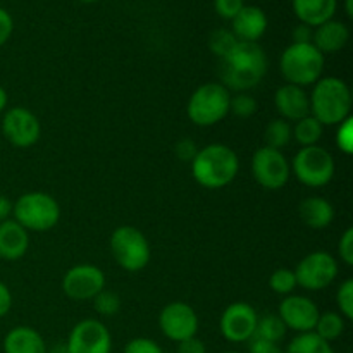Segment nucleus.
Segmentation results:
<instances>
[{"mask_svg":"<svg viewBox=\"0 0 353 353\" xmlns=\"http://www.w3.org/2000/svg\"><path fill=\"white\" fill-rule=\"evenodd\" d=\"M268 71V55L259 43L238 41L233 50L221 59V85L233 92H247L262 81Z\"/></svg>","mask_w":353,"mask_h":353,"instance_id":"obj_1","label":"nucleus"},{"mask_svg":"<svg viewBox=\"0 0 353 353\" xmlns=\"http://www.w3.org/2000/svg\"><path fill=\"white\" fill-rule=\"evenodd\" d=\"M240 161L234 150L223 143H210L200 148L192 161V174L200 186L209 190L224 188L238 174Z\"/></svg>","mask_w":353,"mask_h":353,"instance_id":"obj_2","label":"nucleus"},{"mask_svg":"<svg viewBox=\"0 0 353 353\" xmlns=\"http://www.w3.org/2000/svg\"><path fill=\"white\" fill-rule=\"evenodd\" d=\"M310 99V114L323 126H336L350 117L352 92L350 86L336 76H326L314 83Z\"/></svg>","mask_w":353,"mask_h":353,"instance_id":"obj_3","label":"nucleus"},{"mask_svg":"<svg viewBox=\"0 0 353 353\" xmlns=\"http://www.w3.org/2000/svg\"><path fill=\"white\" fill-rule=\"evenodd\" d=\"M279 71L290 85L300 88L314 85L323 78L324 55L314 43H292L281 54Z\"/></svg>","mask_w":353,"mask_h":353,"instance_id":"obj_4","label":"nucleus"},{"mask_svg":"<svg viewBox=\"0 0 353 353\" xmlns=\"http://www.w3.org/2000/svg\"><path fill=\"white\" fill-rule=\"evenodd\" d=\"M12 214L16 223L26 231H43L52 230L61 219V207L57 200L43 192H28L12 203Z\"/></svg>","mask_w":353,"mask_h":353,"instance_id":"obj_5","label":"nucleus"},{"mask_svg":"<svg viewBox=\"0 0 353 353\" xmlns=\"http://www.w3.org/2000/svg\"><path fill=\"white\" fill-rule=\"evenodd\" d=\"M230 90L221 83H205L192 93L188 100V117L202 128L221 123L230 114Z\"/></svg>","mask_w":353,"mask_h":353,"instance_id":"obj_6","label":"nucleus"},{"mask_svg":"<svg viewBox=\"0 0 353 353\" xmlns=\"http://www.w3.org/2000/svg\"><path fill=\"white\" fill-rule=\"evenodd\" d=\"M110 252L117 265L138 272L150 262V245L145 234L133 226H119L110 236Z\"/></svg>","mask_w":353,"mask_h":353,"instance_id":"obj_7","label":"nucleus"},{"mask_svg":"<svg viewBox=\"0 0 353 353\" xmlns=\"http://www.w3.org/2000/svg\"><path fill=\"white\" fill-rule=\"evenodd\" d=\"M292 172L302 185L321 188L331 183L334 176V159L326 148L302 147L290 164Z\"/></svg>","mask_w":353,"mask_h":353,"instance_id":"obj_8","label":"nucleus"},{"mask_svg":"<svg viewBox=\"0 0 353 353\" xmlns=\"http://www.w3.org/2000/svg\"><path fill=\"white\" fill-rule=\"evenodd\" d=\"M252 176L265 190H279L290 181L292 168L281 150L261 147L252 155Z\"/></svg>","mask_w":353,"mask_h":353,"instance_id":"obj_9","label":"nucleus"},{"mask_svg":"<svg viewBox=\"0 0 353 353\" xmlns=\"http://www.w3.org/2000/svg\"><path fill=\"white\" fill-rule=\"evenodd\" d=\"M293 272L296 285L307 292H321L336 279L338 262L327 252H312L299 262Z\"/></svg>","mask_w":353,"mask_h":353,"instance_id":"obj_10","label":"nucleus"},{"mask_svg":"<svg viewBox=\"0 0 353 353\" xmlns=\"http://www.w3.org/2000/svg\"><path fill=\"white\" fill-rule=\"evenodd\" d=\"M103 288H105V274L97 265H74L62 278V290L69 299L76 302L93 300Z\"/></svg>","mask_w":353,"mask_h":353,"instance_id":"obj_11","label":"nucleus"},{"mask_svg":"<svg viewBox=\"0 0 353 353\" xmlns=\"http://www.w3.org/2000/svg\"><path fill=\"white\" fill-rule=\"evenodd\" d=\"M2 134L14 147L28 148L40 140V121L24 107H12L3 114Z\"/></svg>","mask_w":353,"mask_h":353,"instance_id":"obj_12","label":"nucleus"},{"mask_svg":"<svg viewBox=\"0 0 353 353\" xmlns=\"http://www.w3.org/2000/svg\"><path fill=\"white\" fill-rule=\"evenodd\" d=\"M159 326L165 338L171 341H185L196 336L199 331V316L185 302H172L162 309L159 316Z\"/></svg>","mask_w":353,"mask_h":353,"instance_id":"obj_13","label":"nucleus"},{"mask_svg":"<svg viewBox=\"0 0 353 353\" xmlns=\"http://www.w3.org/2000/svg\"><path fill=\"white\" fill-rule=\"evenodd\" d=\"M112 338L105 324L97 319H85L72 327L65 353H110Z\"/></svg>","mask_w":353,"mask_h":353,"instance_id":"obj_14","label":"nucleus"},{"mask_svg":"<svg viewBox=\"0 0 353 353\" xmlns=\"http://www.w3.org/2000/svg\"><path fill=\"white\" fill-rule=\"evenodd\" d=\"M257 321V312L250 303L234 302L221 316V334L231 343H243L254 338Z\"/></svg>","mask_w":353,"mask_h":353,"instance_id":"obj_15","label":"nucleus"},{"mask_svg":"<svg viewBox=\"0 0 353 353\" xmlns=\"http://www.w3.org/2000/svg\"><path fill=\"white\" fill-rule=\"evenodd\" d=\"M319 309L310 299L302 295H290L279 303L278 316L285 323L286 330H293L299 334L312 333L319 319Z\"/></svg>","mask_w":353,"mask_h":353,"instance_id":"obj_16","label":"nucleus"},{"mask_svg":"<svg viewBox=\"0 0 353 353\" xmlns=\"http://www.w3.org/2000/svg\"><path fill=\"white\" fill-rule=\"evenodd\" d=\"M274 103L281 119L288 121V123L290 121L296 123L310 114V99L307 92L296 85H290V83L279 86L274 95Z\"/></svg>","mask_w":353,"mask_h":353,"instance_id":"obj_17","label":"nucleus"},{"mask_svg":"<svg viewBox=\"0 0 353 353\" xmlns=\"http://www.w3.org/2000/svg\"><path fill=\"white\" fill-rule=\"evenodd\" d=\"M268 16L257 6H243V9L231 21V31L238 41L257 43L268 31Z\"/></svg>","mask_w":353,"mask_h":353,"instance_id":"obj_18","label":"nucleus"},{"mask_svg":"<svg viewBox=\"0 0 353 353\" xmlns=\"http://www.w3.org/2000/svg\"><path fill=\"white\" fill-rule=\"evenodd\" d=\"M30 247L28 231L14 219H7L0 224V259L19 261Z\"/></svg>","mask_w":353,"mask_h":353,"instance_id":"obj_19","label":"nucleus"},{"mask_svg":"<svg viewBox=\"0 0 353 353\" xmlns=\"http://www.w3.org/2000/svg\"><path fill=\"white\" fill-rule=\"evenodd\" d=\"M348 40H350V30L343 21L330 19L314 28L312 43L323 55L340 52L348 43Z\"/></svg>","mask_w":353,"mask_h":353,"instance_id":"obj_20","label":"nucleus"},{"mask_svg":"<svg viewBox=\"0 0 353 353\" xmlns=\"http://www.w3.org/2000/svg\"><path fill=\"white\" fill-rule=\"evenodd\" d=\"M292 7L300 23L317 28L334 19L338 0H292Z\"/></svg>","mask_w":353,"mask_h":353,"instance_id":"obj_21","label":"nucleus"},{"mask_svg":"<svg viewBox=\"0 0 353 353\" xmlns=\"http://www.w3.org/2000/svg\"><path fill=\"white\" fill-rule=\"evenodd\" d=\"M3 353H47V345L37 330L17 326L3 338Z\"/></svg>","mask_w":353,"mask_h":353,"instance_id":"obj_22","label":"nucleus"},{"mask_svg":"<svg viewBox=\"0 0 353 353\" xmlns=\"http://www.w3.org/2000/svg\"><path fill=\"white\" fill-rule=\"evenodd\" d=\"M299 216L312 230H324L334 219V209L323 196H309L299 205Z\"/></svg>","mask_w":353,"mask_h":353,"instance_id":"obj_23","label":"nucleus"},{"mask_svg":"<svg viewBox=\"0 0 353 353\" xmlns=\"http://www.w3.org/2000/svg\"><path fill=\"white\" fill-rule=\"evenodd\" d=\"M293 138L299 141L302 147H312V145H317V141L323 138L324 126L312 116H305L303 119L296 121L295 128H292Z\"/></svg>","mask_w":353,"mask_h":353,"instance_id":"obj_24","label":"nucleus"},{"mask_svg":"<svg viewBox=\"0 0 353 353\" xmlns=\"http://www.w3.org/2000/svg\"><path fill=\"white\" fill-rule=\"evenodd\" d=\"M286 336V326L281 321V317L276 314H268V316L261 317L257 321V327H255L254 338L264 341H271V343H279L283 338Z\"/></svg>","mask_w":353,"mask_h":353,"instance_id":"obj_25","label":"nucleus"},{"mask_svg":"<svg viewBox=\"0 0 353 353\" xmlns=\"http://www.w3.org/2000/svg\"><path fill=\"white\" fill-rule=\"evenodd\" d=\"M286 353H334L331 343L324 341L316 333H302L290 341Z\"/></svg>","mask_w":353,"mask_h":353,"instance_id":"obj_26","label":"nucleus"},{"mask_svg":"<svg viewBox=\"0 0 353 353\" xmlns=\"http://www.w3.org/2000/svg\"><path fill=\"white\" fill-rule=\"evenodd\" d=\"M293 133H292V126H290L288 121L285 119H272L271 123L265 126L264 131V141L265 147H271L274 150H281L285 148L286 145L292 141Z\"/></svg>","mask_w":353,"mask_h":353,"instance_id":"obj_27","label":"nucleus"},{"mask_svg":"<svg viewBox=\"0 0 353 353\" xmlns=\"http://www.w3.org/2000/svg\"><path fill=\"white\" fill-rule=\"evenodd\" d=\"M345 331V319L338 312H324L319 314L316 330L314 333L323 338L324 341H334L343 334Z\"/></svg>","mask_w":353,"mask_h":353,"instance_id":"obj_28","label":"nucleus"},{"mask_svg":"<svg viewBox=\"0 0 353 353\" xmlns=\"http://www.w3.org/2000/svg\"><path fill=\"white\" fill-rule=\"evenodd\" d=\"M236 43H238V40H236V37L233 34V31L224 30V28L212 31V34H210V38H209L210 52H212L214 55H217L219 59H223L224 55L230 54Z\"/></svg>","mask_w":353,"mask_h":353,"instance_id":"obj_29","label":"nucleus"},{"mask_svg":"<svg viewBox=\"0 0 353 353\" xmlns=\"http://www.w3.org/2000/svg\"><path fill=\"white\" fill-rule=\"evenodd\" d=\"M269 286L278 295H290L299 285H296L295 272L292 269L281 268L272 272L271 278H269Z\"/></svg>","mask_w":353,"mask_h":353,"instance_id":"obj_30","label":"nucleus"},{"mask_svg":"<svg viewBox=\"0 0 353 353\" xmlns=\"http://www.w3.org/2000/svg\"><path fill=\"white\" fill-rule=\"evenodd\" d=\"M93 307H95V310L100 314V316L112 317L119 312L121 299L119 295H116L114 292L103 288L102 292L93 299Z\"/></svg>","mask_w":353,"mask_h":353,"instance_id":"obj_31","label":"nucleus"},{"mask_svg":"<svg viewBox=\"0 0 353 353\" xmlns=\"http://www.w3.org/2000/svg\"><path fill=\"white\" fill-rule=\"evenodd\" d=\"M257 100L252 95H248V93H238V95L231 97L230 100V112H233L236 117L247 119V117L254 116L257 112Z\"/></svg>","mask_w":353,"mask_h":353,"instance_id":"obj_32","label":"nucleus"},{"mask_svg":"<svg viewBox=\"0 0 353 353\" xmlns=\"http://www.w3.org/2000/svg\"><path fill=\"white\" fill-rule=\"evenodd\" d=\"M336 303L340 307L341 316H345L347 319H353V281L347 279L345 283H341L340 290L336 293Z\"/></svg>","mask_w":353,"mask_h":353,"instance_id":"obj_33","label":"nucleus"},{"mask_svg":"<svg viewBox=\"0 0 353 353\" xmlns=\"http://www.w3.org/2000/svg\"><path fill=\"white\" fill-rule=\"evenodd\" d=\"M338 133H336V145L343 154L352 155L353 154V119L352 116L345 119L343 123L338 124Z\"/></svg>","mask_w":353,"mask_h":353,"instance_id":"obj_34","label":"nucleus"},{"mask_svg":"<svg viewBox=\"0 0 353 353\" xmlns=\"http://www.w3.org/2000/svg\"><path fill=\"white\" fill-rule=\"evenodd\" d=\"M124 353H164V350L157 341L150 340V338H134V340L128 341Z\"/></svg>","mask_w":353,"mask_h":353,"instance_id":"obj_35","label":"nucleus"},{"mask_svg":"<svg viewBox=\"0 0 353 353\" xmlns=\"http://www.w3.org/2000/svg\"><path fill=\"white\" fill-rule=\"evenodd\" d=\"M243 6L245 0H214V9L217 16L228 21H233L234 16L243 9Z\"/></svg>","mask_w":353,"mask_h":353,"instance_id":"obj_36","label":"nucleus"},{"mask_svg":"<svg viewBox=\"0 0 353 353\" xmlns=\"http://www.w3.org/2000/svg\"><path fill=\"white\" fill-rule=\"evenodd\" d=\"M199 150L200 148L196 147L195 141L190 140V138H183V140H179L174 147L176 157L183 162H192L193 159H195V155L199 154Z\"/></svg>","mask_w":353,"mask_h":353,"instance_id":"obj_37","label":"nucleus"},{"mask_svg":"<svg viewBox=\"0 0 353 353\" xmlns=\"http://www.w3.org/2000/svg\"><path fill=\"white\" fill-rule=\"evenodd\" d=\"M338 254H340L341 261L347 265H353V228H348L340 238L338 243Z\"/></svg>","mask_w":353,"mask_h":353,"instance_id":"obj_38","label":"nucleus"},{"mask_svg":"<svg viewBox=\"0 0 353 353\" xmlns=\"http://www.w3.org/2000/svg\"><path fill=\"white\" fill-rule=\"evenodd\" d=\"M12 31H14L12 16L9 14V10L0 7V47L9 41V38L12 37Z\"/></svg>","mask_w":353,"mask_h":353,"instance_id":"obj_39","label":"nucleus"},{"mask_svg":"<svg viewBox=\"0 0 353 353\" xmlns=\"http://www.w3.org/2000/svg\"><path fill=\"white\" fill-rule=\"evenodd\" d=\"M178 353H207L205 345L202 340H199L196 336L188 338L185 341H179L178 343Z\"/></svg>","mask_w":353,"mask_h":353,"instance_id":"obj_40","label":"nucleus"},{"mask_svg":"<svg viewBox=\"0 0 353 353\" xmlns=\"http://www.w3.org/2000/svg\"><path fill=\"white\" fill-rule=\"evenodd\" d=\"M312 37H314V28L307 26V24L300 23L299 26H295L293 30L292 38L293 43H312Z\"/></svg>","mask_w":353,"mask_h":353,"instance_id":"obj_41","label":"nucleus"},{"mask_svg":"<svg viewBox=\"0 0 353 353\" xmlns=\"http://www.w3.org/2000/svg\"><path fill=\"white\" fill-rule=\"evenodd\" d=\"M250 353H283V350L278 347V343H271V341L257 340L255 338L250 345Z\"/></svg>","mask_w":353,"mask_h":353,"instance_id":"obj_42","label":"nucleus"},{"mask_svg":"<svg viewBox=\"0 0 353 353\" xmlns=\"http://www.w3.org/2000/svg\"><path fill=\"white\" fill-rule=\"evenodd\" d=\"M10 307H12V295H10V290L7 288V285L0 283V319L9 314Z\"/></svg>","mask_w":353,"mask_h":353,"instance_id":"obj_43","label":"nucleus"},{"mask_svg":"<svg viewBox=\"0 0 353 353\" xmlns=\"http://www.w3.org/2000/svg\"><path fill=\"white\" fill-rule=\"evenodd\" d=\"M10 214H12V202L7 196L0 195V224L9 219Z\"/></svg>","mask_w":353,"mask_h":353,"instance_id":"obj_44","label":"nucleus"},{"mask_svg":"<svg viewBox=\"0 0 353 353\" xmlns=\"http://www.w3.org/2000/svg\"><path fill=\"white\" fill-rule=\"evenodd\" d=\"M7 102H9V97H7V92L2 88V86H0V112H3V110H6Z\"/></svg>","mask_w":353,"mask_h":353,"instance_id":"obj_45","label":"nucleus"},{"mask_svg":"<svg viewBox=\"0 0 353 353\" xmlns=\"http://www.w3.org/2000/svg\"><path fill=\"white\" fill-rule=\"evenodd\" d=\"M345 12L348 17H353V0H345Z\"/></svg>","mask_w":353,"mask_h":353,"instance_id":"obj_46","label":"nucleus"},{"mask_svg":"<svg viewBox=\"0 0 353 353\" xmlns=\"http://www.w3.org/2000/svg\"><path fill=\"white\" fill-rule=\"evenodd\" d=\"M79 2H83V3H93V2H99V0H79Z\"/></svg>","mask_w":353,"mask_h":353,"instance_id":"obj_47","label":"nucleus"},{"mask_svg":"<svg viewBox=\"0 0 353 353\" xmlns=\"http://www.w3.org/2000/svg\"><path fill=\"white\" fill-rule=\"evenodd\" d=\"M226 353H240V352H226Z\"/></svg>","mask_w":353,"mask_h":353,"instance_id":"obj_48","label":"nucleus"}]
</instances>
